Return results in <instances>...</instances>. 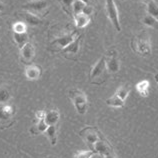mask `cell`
<instances>
[{
  "label": "cell",
  "instance_id": "obj_1",
  "mask_svg": "<svg viewBox=\"0 0 158 158\" xmlns=\"http://www.w3.org/2000/svg\"><path fill=\"white\" fill-rule=\"evenodd\" d=\"M131 47L133 51L141 56H148L151 54V41L147 32L142 31L134 36L131 40Z\"/></svg>",
  "mask_w": 158,
  "mask_h": 158
},
{
  "label": "cell",
  "instance_id": "obj_2",
  "mask_svg": "<svg viewBox=\"0 0 158 158\" xmlns=\"http://www.w3.org/2000/svg\"><path fill=\"white\" fill-rule=\"evenodd\" d=\"M106 62H105V55L101 56L98 61L93 65V67L90 70L89 74V81L91 84L94 85H101L106 79Z\"/></svg>",
  "mask_w": 158,
  "mask_h": 158
},
{
  "label": "cell",
  "instance_id": "obj_3",
  "mask_svg": "<svg viewBox=\"0 0 158 158\" xmlns=\"http://www.w3.org/2000/svg\"><path fill=\"white\" fill-rule=\"evenodd\" d=\"M68 96L71 99L77 113L84 115L88 110V99H87L86 94L80 89L73 88L69 90Z\"/></svg>",
  "mask_w": 158,
  "mask_h": 158
},
{
  "label": "cell",
  "instance_id": "obj_4",
  "mask_svg": "<svg viewBox=\"0 0 158 158\" xmlns=\"http://www.w3.org/2000/svg\"><path fill=\"white\" fill-rule=\"evenodd\" d=\"M92 150L95 154H99L102 158H117L113 147L103 136H101V138L94 144Z\"/></svg>",
  "mask_w": 158,
  "mask_h": 158
},
{
  "label": "cell",
  "instance_id": "obj_5",
  "mask_svg": "<svg viewBox=\"0 0 158 158\" xmlns=\"http://www.w3.org/2000/svg\"><path fill=\"white\" fill-rule=\"evenodd\" d=\"M79 135H80L81 138L89 145V147L91 148V150H92L94 144L96 143L97 141L101 138V136H102L100 134V132L98 131L97 128L93 127V126L84 127L83 129L80 130V132H79Z\"/></svg>",
  "mask_w": 158,
  "mask_h": 158
},
{
  "label": "cell",
  "instance_id": "obj_6",
  "mask_svg": "<svg viewBox=\"0 0 158 158\" xmlns=\"http://www.w3.org/2000/svg\"><path fill=\"white\" fill-rule=\"evenodd\" d=\"M105 9L107 17L110 20L112 25L114 26L115 30L120 32L121 31V25H120L119 21V13L114 0H105Z\"/></svg>",
  "mask_w": 158,
  "mask_h": 158
},
{
  "label": "cell",
  "instance_id": "obj_7",
  "mask_svg": "<svg viewBox=\"0 0 158 158\" xmlns=\"http://www.w3.org/2000/svg\"><path fill=\"white\" fill-rule=\"evenodd\" d=\"M106 69L108 73L114 74L120 70V60L118 58V53L115 49H110L105 55Z\"/></svg>",
  "mask_w": 158,
  "mask_h": 158
},
{
  "label": "cell",
  "instance_id": "obj_8",
  "mask_svg": "<svg viewBox=\"0 0 158 158\" xmlns=\"http://www.w3.org/2000/svg\"><path fill=\"white\" fill-rule=\"evenodd\" d=\"M49 1L48 0H31L27 3H25L22 6L24 10L32 12V13H39V12H42L48 7Z\"/></svg>",
  "mask_w": 158,
  "mask_h": 158
},
{
  "label": "cell",
  "instance_id": "obj_9",
  "mask_svg": "<svg viewBox=\"0 0 158 158\" xmlns=\"http://www.w3.org/2000/svg\"><path fill=\"white\" fill-rule=\"evenodd\" d=\"M78 35H79V33L77 31H73L72 33H67V34L61 35V36L54 39V41L51 43V45H54V46L57 47V48L63 49L67 46V45H69L70 43H71Z\"/></svg>",
  "mask_w": 158,
  "mask_h": 158
},
{
  "label": "cell",
  "instance_id": "obj_10",
  "mask_svg": "<svg viewBox=\"0 0 158 158\" xmlns=\"http://www.w3.org/2000/svg\"><path fill=\"white\" fill-rule=\"evenodd\" d=\"M35 55V48L34 45L31 42H27L22 48H20V57L23 63L30 65Z\"/></svg>",
  "mask_w": 158,
  "mask_h": 158
},
{
  "label": "cell",
  "instance_id": "obj_11",
  "mask_svg": "<svg viewBox=\"0 0 158 158\" xmlns=\"http://www.w3.org/2000/svg\"><path fill=\"white\" fill-rule=\"evenodd\" d=\"M82 41V35L79 34L71 43L62 49V53L66 55H77L80 49V43Z\"/></svg>",
  "mask_w": 158,
  "mask_h": 158
},
{
  "label": "cell",
  "instance_id": "obj_12",
  "mask_svg": "<svg viewBox=\"0 0 158 158\" xmlns=\"http://www.w3.org/2000/svg\"><path fill=\"white\" fill-rule=\"evenodd\" d=\"M20 16L23 18L24 22L29 24L30 26H38L39 24L42 23V20H41L36 14L32 13V12L24 10L22 13H20Z\"/></svg>",
  "mask_w": 158,
  "mask_h": 158
},
{
  "label": "cell",
  "instance_id": "obj_13",
  "mask_svg": "<svg viewBox=\"0 0 158 158\" xmlns=\"http://www.w3.org/2000/svg\"><path fill=\"white\" fill-rule=\"evenodd\" d=\"M25 76L28 80H37L41 76V68L34 64L28 65L25 68Z\"/></svg>",
  "mask_w": 158,
  "mask_h": 158
},
{
  "label": "cell",
  "instance_id": "obj_14",
  "mask_svg": "<svg viewBox=\"0 0 158 158\" xmlns=\"http://www.w3.org/2000/svg\"><path fill=\"white\" fill-rule=\"evenodd\" d=\"M60 119V113L59 111L56 109H51L47 112H45V122L49 125H56Z\"/></svg>",
  "mask_w": 158,
  "mask_h": 158
},
{
  "label": "cell",
  "instance_id": "obj_15",
  "mask_svg": "<svg viewBox=\"0 0 158 158\" xmlns=\"http://www.w3.org/2000/svg\"><path fill=\"white\" fill-rule=\"evenodd\" d=\"M74 23L77 28H84L89 24L90 22V17L85 15L84 13H79L73 16Z\"/></svg>",
  "mask_w": 158,
  "mask_h": 158
},
{
  "label": "cell",
  "instance_id": "obj_16",
  "mask_svg": "<svg viewBox=\"0 0 158 158\" xmlns=\"http://www.w3.org/2000/svg\"><path fill=\"white\" fill-rule=\"evenodd\" d=\"M14 114V108L9 104H2L0 106V119L8 120Z\"/></svg>",
  "mask_w": 158,
  "mask_h": 158
},
{
  "label": "cell",
  "instance_id": "obj_17",
  "mask_svg": "<svg viewBox=\"0 0 158 158\" xmlns=\"http://www.w3.org/2000/svg\"><path fill=\"white\" fill-rule=\"evenodd\" d=\"M136 90L141 97H147L149 95V87H150V83L148 80H142L139 81L136 84Z\"/></svg>",
  "mask_w": 158,
  "mask_h": 158
},
{
  "label": "cell",
  "instance_id": "obj_18",
  "mask_svg": "<svg viewBox=\"0 0 158 158\" xmlns=\"http://www.w3.org/2000/svg\"><path fill=\"white\" fill-rule=\"evenodd\" d=\"M105 103L108 106L114 107V108H121L125 105V101H123L122 99L119 98L116 94L112 95V96L109 98H107L105 100Z\"/></svg>",
  "mask_w": 158,
  "mask_h": 158
},
{
  "label": "cell",
  "instance_id": "obj_19",
  "mask_svg": "<svg viewBox=\"0 0 158 158\" xmlns=\"http://www.w3.org/2000/svg\"><path fill=\"white\" fill-rule=\"evenodd\" d=\"M130 91H131L130 85L128 84V83H125V84H123V85L118 87V89L116 90V93L115 94L117 95L119 98H121L123 101H125L126 99H127V97L129 96Z\"/></svg>",
  "mask_w": 158,
  "mask_h": 158
},
{
  "label": "cell",
  "instance_id": "obj_20",
  "mask_svg": "<svg viewBox=\"0 0 158 158\" xmlns=\"http://www.w3.org/2000/svg\"><path fill=\"white\" fill-rule=\"evenodd\" d=\"M48 128V125L45 122L44 119H41V120H36V124L34 126L31 128L30 132L33 133V134H40V133H45L46 129Z\"/></svg>",
  "mask_w": 158,
  "mask_h": 158
},
{
  "label": "cell",
  "instance_id": "obj_21",
  "mask_svg": "<svg viewBox=\"0 0 158 158\" xmlns=\"http://www.w3.org/2000/svg\"><path fill=\"white\" fill-rule=\"evenodd\" d=\"M13 39L14 42L17 44L19 48H22L24 45L28 42V34L25 33H13Z\"/></svg>",
  "mask_w": 158,
  "mask_h": 158
},
{
  "label": "cell",
  "instance_id": "obj_22",
  "mask_svg": "<svg viewBox=\"0 0 158 158\" xmlns=\"http://www.w3.org/2000/svg\"><path fill=\"white\" fill-rule=\"evenodd\" d=\"M46 133V135L48 137L49 141H50V143L52 146L56 144L57 142V128H56V125H49L48 128L45 131Z\"/></svg>",
  "mask_w": 158,
  "mask_h": 158
},
{
  "label": "cell",
  "instance_id": "obj_23",
  "mask_svg": "<svg viewBox=\"0 0 158 158\" xmlns=\"http://www.w3.org/2000/svg\"><path fill=\"white\" fill-rule=\"evenodd\" d=\"M146 11L147 14L158 20V5L154 0H150L146 3Z\"/></svg>",
  "mask_w": 158,
  "mask_h": 158
},
{
  "label": "cell",
  "instance_id": "obj_24",
  "mask_svg": "<svg viewBox=\"0 0 158 158\" xmlns=\"http://www.w3.org/2000/svg\"><path fill=\"white\" fill-rule=\"evenodd\" d=\"M142 22L145 26L147 27H151V28H154L158 30V20L155 19L154 17H152L149 14H146L142 18Z\"/></svg>",
  "mask_w": 158,
  "mask_h": 158
},
{
  "label": "cell",
  "instance_id": "obj_25",
  "mask_svg": "<svg viewBox=\"0 0 158 158\" xmlns=\"http://www.w3.org/2000/svg\"><path fill=\"white\" fill-rule=\"evenodd\" d=\"M10 91L6 87H0V104H6L10 100Z\"/></svg>",
  "mask_w": 158,
  "mask_h": 158
},
{
  "label": "cell",
  "instance_id": "obj_26",
  "mask_svg": "<svg viewBox=\"0 0 158 158\" xmlns=\"http://www.w3.org/2000/svg\"><path fill=\"white\" fill-rule=\"evenodd\" d=\"M86 6V4L81 1V0H74L73 3H72V12H73V16L79 14V13H82L83 11V8Z\"/></svg>",
  "mask_w": 158,
  "mask_h": 158
},
{
  "label": "cell",
  "instance_id": "obj_27",
  "mask_svg": "<svg viewBox=\"0 0 158 158\" xmlns=\"http://www.w3.org/2000/svg\"><path fill=\"white\" fill-rule=\"evenodd\" d=\"M12 31L13 33H25L27 32V26L24 21H17L12 26Z\"/></svg>",
  "mask_w": 158,
  "mask_h": 158
},
{
  "label": "cell",
  "instance_id": "obj_28",
  "mask_svg": "<svg viewBox=\"0 0 158 158\" xmlns=\"http://www.w3.org/2000/svg\"><path fill=\"white\" fill-rule=\"evenodd\" d=\"M95 152L93 150H80L77 151L74 155V158H92Z\"/></svg>",
  "mask_w": 158,
  "mask_h": 158
},
{
  "label": "cell",
  "instance_id": "obj_29",
  "mask_svg": "<svg viewBox=\"0 0 158 158\" xmlns=\"http://www.w3.org/2000/svg\"><path fill=\"white\" fill-rule=\"evenodd\" d=\"M74 0H61V3L63 5V8L66 12H69V10H72V3Z\"/></svg>",
  "mask_w": 158,
  "mask_h": 158
},
{
  "label": "cell",
  "instance_id": "obj_30",
  "mask_svg": "<svg viewBox=\"0 0 158 158\" xmlns=\"http://www.w3.org/2000/svg\"><path fill=\"white\" fill-rule=\"evenodd\" d=\"M93 11H94V9H93L92 5H86V6H85L84 8H83V11H82V13H84L85 15L89 16V17H90V15L93 13Z\"/></svg>",
  "mask_w": 158,
  "mask_h": 158
},
{
  "label": "cell",
  "instance_id": "obj_31",
  "mask_svg": "<svg viewBox=\"0 0 158 158\" xmlns=\"http://www.w3.org/2000/svg\"><path fill=\"white\" fill-rule=\"evenodd\" d=\"M45 118V111L44 110H38L35 113V119L36 120H41Z\"/></svg>",
  "mask_w": 158,
  "mask_h": 158
},
{
  "label": "cell",
  "instance_id": "obj_32",
  "mask_svg": "<svg viewBox=\"0 0 158 158\" xmlns=\"http://www.w3.org/2000/svg\"><path fill=\"white\" fill-rule=\"evenodd\" d=\"M81 1L84 2V3L86 4V5H90L91 2H92V0H81Z\"/></svg>",
  "mask_w": 158,
  "mask_h": 158
},
{
  "label": "cell",
  "instance_id": "obj_33",
  "mask_svg": "<svg viewBox=\"0 0 158 158\" xmlns=\"http://www.w3.org/2000/svg\"><path fill=\"white\" fill-rule=\"evenodd\" d=\"M4 8H5V6H4V4H3L1 1H0V12L3 11V10H4Z\"/></svg>",
  "mask_w": 158,
  "mask_h": 158
},
{
  "label": "cell",
  "instance_id": "obj_34",
  "mask_svg": "<svg viewBox=\"0 0 158 158\" xmlns=\"http://www.w3.org/2000/svg\"><path fill=\"white\" fill-rule=\"evenodd\" d=\"M155 81H156V84H157V88H158V74L155 75Z\"/></svg>",
  "mask_w": 158,
  "mask_h": 158
},
{
  "label": "cell",
  "instance_id": "obj_35",
  "mask_svg": "<svg viewBox=\"0 0 158 158\" xmlns=\"http://www.w3.org/2000/svg\"><path fill=\"white\" fill-rule=\"evenodd\" d=\"M141 1H143V2H145V3H147L148 1H150V0H141Z\"/></svg>",
  "mask_w": 158,
  "mask_h": 158
}]
</instances>
